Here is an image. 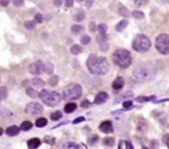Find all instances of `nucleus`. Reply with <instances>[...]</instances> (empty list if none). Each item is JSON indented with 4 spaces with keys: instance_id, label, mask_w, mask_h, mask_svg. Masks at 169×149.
I'll return each mask as SVG.
<instances>
[{
    "instance_id": "obj_1",
    "label": "nucleus",
    "mask_w": 169,
    "mask_h": 149,
    "mask_svg": "<svg viewBox=\"0 0 169 149\" xmlns=\"http://www.w3.org/2000/svg\"><path fill=\"white\" fill-rule=\"evenodd\" d=\"M88 70L95 75H104L109 71L110 64L108 60L104 56H97L92 54L88 57L87 61Z\"/></svg>"
},
{
    "instance_id": "obj_2",
    "label": "nucleus",
    "mask_w": 169,
    "mask_h": 149,
    "mask_svg": "<svg viewBox=\"0 0 169 149\" xmlns=\"http://www.w3.org/2000/svg\"><path fill=\"white\" fill-rule=\"evenodd\" d=\"M133 74L139 82H148L155 78L157 70L152 63H142L135 67Z\"/></svg>"
},
{
    "instance_id": "obj_3",
    "label": "nucleus",
    "mask_w": 169,
    "mask_h": 149,
    "mask_svg": "<svg viewBox=\"0 0 169 149\" xmlns=\"http://www.w3.org/2000/svg\"><path fill=\"white\" fill-rule=\"evenodd\" d=\"M112 60L116 65L119 66L121 68H128L132 63L130 53L125 49H118L115 50L112 54Z\"/></svg>"
},
{
    "instance_id": "obj_4",
    "label": "nucleus",
    "mask_w": 169,
    "mask_h": 149,
    "mask_svg": "<svg viewBox=\"0 0 169 149\" xmlns=\"http://www.w3.org/2000/svg\"><path fill=\"white\" fill-rule=\"evenodd\" d=\"M39 97L41 98L42 102L50 107L58 106L61 102V96L60 93L55 91H50L44 89L39 93Z\"/></svg>"
},
{
    "instance_id": "obj_5",
    "label": "nucleus",
    "mask_w": 169,
    "mask_h": 149,
    "mask_svg": "<svg viewBox=\"0 0 169 149\" xmlns=\"http://www.w3.org/2000/svg\"><path fill=\"white\" fill-rule=\"evenodd\" d=\"M83 88L78 83H70L67 85L62 92L63 98L66 101L78 99L82 96Z\"/></svg>"
},
{
    "instance_id": "obj_6",
    "label": "nucleus",
    "mask_w": 169,
    "mask_h": 149,
    "mask_svg": "<svg viewBox=\"0 0 169 149\" xmlns=\"http://www.w3.org/2000/svg\"><path fill=\"white\" fill-rule=\"evenodd\" d=\"M133 49L139 53H145L151 48V41L145 35L138 34L133 41Z\"/></svg>"
},
{
    "instance_id": "obj_7",
    "label": "nucleus",
    "mask_w": 169,
    "mask_h": 149,
    "mask_svg": "<svg viewBox=\"0 0 169 149\" xmlns=\"http://www.w3.org/2000/svg\"><path fill=\"white\" fill-rule=\"evenodd\" d=\"M169 38L167 34H160L156 38L155 46L158 51L162 54L166 55L169 52Z\"/></svg>"
},
{
    "instance_id": "obj_8",
    "label": "nucleus",
    "mask_w": 169,
    "mask_h": 149,
    "mask_svg": "<svg viewBox=\"0 0 169 149\" xmlns=\"http://www.w3.org/2000/svg\"><path fill=\"white\" fill-rule=\"evenodd\" d=\"M43 111V106L38 102L28 103L25 108L26 114L30 115H41Z\"/></svg>"
},
{
    "instance_id": "obj_9",
    "label": "nucleus",
    "mask_w": 169,
    "mask_h": 149,
    "mask_svg": "<svg viewBox=\"0 0 169 149\" xmlns=\"http://www.w3.org/2000/svg\"><path fill=\"white\" fill-rule=\"evenodd\" d=\"M45 64L41 60L35 61L34 63L29 65V72L33 75H40L42 72H44Z\"/></svg>"
},
{
    "instance_id": "obj_10",
    "label": "nucleus",
    "mask_w": 169,
    "mask_h": 149,
    "mask_svg": "<svg viewBox=\"0 0 169 149\" xmlns=\"http://www.w3.org/2000/svg\"><path fill=\"white\" fill-rule=\"evenodd\" d=\"M99 130L102 131V133L105 134H110L113 132V126L112 123L110 120H106L103 121L99 125Z\"/></svg>"
},
{
    "instance_id": "obj_11",
    "label": "nucleus",
    "mask_w": 169,
    "mask_h": 149,
    "mask_svg": "<svg viewBox=\"0 0 169 149\" xmlns=\"http://www.w3.org/2000/svg\"><path fill=\"white\" fill-rule=\"evenodd\" d=\"M109 99V95L105 92H101L97 94L95 99H94V104L96 105H101L103 104L107 101V100Z\"/></svg>"
},
{
    "instance_id": "obj_12",
    "label": "nucleus",
    "mask_w": 169,
    "mask_h": 149,
    "mask_svg": "<svg viewBox=\"0 0 169 149\" xmlns=\"http://www.w3.org/2000/svg\"><path fill=\"white\" fill-rule=\"evenodd\" d=\"M41 141L38 138H32L27 141V147L28 149H37L41 146Z\"/></svg>"
},
{
    "instance_id": "obj_13",
    "label": "nucleus",
    "mask_w": 169,
    "mask_h": 149,
    "mask_svg": "<svg viewBox=\"0 0 169 149\" xmlns=\"http://www.w3.org/2000/svg\"><path fill=\"white\" fill-rule=\"evenodd\" d=\"M5 133L8 136L14 137L18 135L20 133V128H18L17 125H12L6 129Z\"/></svg>"
},
{
    "instance_id": "obj_14",
    "label": "nucleus",
    "mask_w": 169,
    "mask_h": 149,
    "mask_svg": "<svg viewBox=\"0 0 169 149\" xmlns=\"http://www.w3.org/2000/svg\"><path fill=\"white\" fill-rule=\"evenodd\" d=\"M125 85V81L122 77H117V78L113 81L112 87L115 90H120Z\"/></svg>"
},
{
    "instance_id": "obj_15",
    "label": "nucleus",
    "mask_w": 169,
    "mask_h": 149,
    "mask_svg": "<svg viewBox=\"0 0 169 149\" xmlns=\"http://www.w3.org/2000/svg\"><path fill=\"white\" fill-rule=\"evenodd\" d=\"M77 107H78V106H77L76 103H74V102L68 103V104H66L65 106H64V112L67 113V114L73 113L74 111H75Z\"/></svg>"
},
{
    "instance_id": "obj_16",
    "label": "nucleus",
    "mask_w": 169,
    "mask_h": 149,
    "mask_svg": "<svg viewBox=\"0 0 169 149\" xmlns=\"http://www.w3.org/2000/svg\"><path fill=\"white\" fill-rule=\"evenodd\" d=\"M128 20H125V19L121 20V21L116 26V30L117 31H119V32H121V31H124L125 28H126V26H128Z\"/></svg>"
},
{
    "instance_id": "obj_17",
    "label": "nucleus",
    "mask_w": 169,
    "mask_h": 149,
    "mask_svg": "<svg viewBox=\"0 0 169 149\" xmlns=\"http://www.w3.org/2000/svg\"><path fill=\"white\" fill-rule=\"evenodd\" d=\"M32 83L34 85L35 87H37V88H41V87H43L45 86V82L40 78H37L36 77L32 79Z\"/></svg>"
},
{
    "instance_id": "obj_18",
    "label": "nucleus",
    "mask_w": 169,
    "mask_h": 149,
    "mask_svg": "<svg viewBox=\"0 0 169 149\" xmlns=\"http://www.w3.org/2000/svg\"><path fill=\"white\" fill-rule=\"evenodd\" d=\"M47 124H48V121H47V120L44 117H41V118H39L36 120V126L37 128H43L45 126H46Z\"/></svg>"
},
{
    "instance_id": "obj_19",
    "label": "nucleus",
    "mask_w": 169,
    "mask_h": 149,
    "mask_svg": "<svg viewBox=\"0 0 169 149\" xmlns=\"http://www.w3.org/2000/svg\"><path fill=\"white\" fill-rule=\"evenodd\" d=\"M97 31H99L101 36H107V26L106 24H99L97 26Z\"/></svg>"
},
{
    "instance_id": "obj_20",
    "label": "nucleus",
    "mask_w": 169,
    "mask_h": 149,
    "mask_svg": "<svg viewBox=\"0 0 169 149\" xmlns=\"http://www.w3.org/2000/svg\"><path fill=\"white\" fill-rule=\"evenodd\" d=\"M33 127V124L30 121H24L22 122V124H21V126H20V129L23 131H29L30 129H31Z\"/></svg>"
},
{
    "instance_id": "obj_21",
    "label": "nucleus",
    "mask_w": 169,
    "mask_h": 149,
    "mask_svg": "<svg viewBox=\"0 0 169 149\" xmlns=\"http://www.w3.org/2000/svg\"><path fill=\"white\" fill-rule=\"evenodd\" d=\"M26 93L28 96L31 97V98H36L37 96H39V93H38L36 91L31 88V87H27V90H26Z\"/></svg>"
},
{
    "instance_id": "obj_22",
    "label": "nucleus",
    "mask_w": 169,
    "mask_h": 149,
    "mask_svg": "<svg viewBox=\"0 0 169 149\" xmlns=\"http://www.w3.org/2000/svg\"><path fill=\"white\" fill-rule=\"evenodd\" d=\"M44 72H45L47 74H52L54 72V64L52 63L48 62L45 64L44 65Z\"/></svg>"
},
{
    "instance_id": "obj_23",
    "label": "nucleus",
    "mask_w": 169,
    "mask_h": 149,
    "mask_svg": "<svg viewBox=\"0 0 169 149\" xmlns=\"http://www.w3.org/2000/svg\"><path fill=\"white\" fill-rule=\"evenodd\" d=\"M85 17H86V14H85L84 11H83V10H79L78 13H76L75 15H74V19L75 20L76 22H82V21L85 18Z\"/></svg>"
},
{
    "instance_id": "obj_24",
    "label": "nucleus",
    "mask_w": 169,
    "mask_h": 149,
    "mask_svg": "<svg viewBox=\"0 0 169 149\" xmlns=\"http://www.w3.org/2000/svg\"><path fill=\"white\" fill-rule=\"evenodd\" d=\"M83 51V49L80 45H73L71 48H70V53L72 54H74V55H77V54H79Z\"/></svg>"
},
{
    "instance_id": "obj_25",
    "label": "nucleus",
    "mask_w": 169,
    "mask_h": 149,
    "mask_svg": "<svg viewBox=\"0 0 169 149\" xmlns=\"http://www.w3.org/2000/svg\"><path fill=\"white\" fill-rule=\"evenodd\" d=\"M62 112L60 111V110H57V111L53 112V113L50 115V119H51V120H53V121H57V120H60V119L62 118Z\"/></svg>"
},
{
    "instance_id": "obj_26",
    "label": "nucleus",
    "mask_w": 169,
    "mask_h": 149,
    "mask_svg": "<svg viewBox=\"0 0 169 149\" xmlns=\"http://www.w3.org/2000/svg\"><path fill=\"white\" fill-rule=\"evenodd\" d=\"M103 144L107 147H113L115 145V139L113 138L107 137L103 139Z\"/></svg>"
},
{
    "instance_id": "obj_27",
    "label": "nucleus",
    "mask_w": 169,
    "mask_h": 149,
    "mask_svg": "<svg viewBox=\"0 0 169 149\" xmlns=\"http://www.w3.org/2000/svg\"><path fill=\"white\" fill-rule=\"evenodd\" d=\"M155 98V96H152L150 97H147V96H138L136 97L135 101L137 102H147V101H149L151 100H153Z\"/></svg>"
},
{
    "instance_id": "obj_28",
    "label": "nucleus",
    "mask_w": 169,
    "mask_h": 149,
    "mask_svg": "<svg viewBox=\"0 0 169 149\" xmlns=\"http://www.w3.org/2000/svg\"><path fill=\"white\" fill-rule=\"evenodd\" d=\"M58 82H59V77L56 76V75L52 76V77L50 78H49V80H48V83L50 84V86H52V87L56 86Z\"/></svg>"
},
{
    "instance_id": "obj_29",
    "label": "nucleus",
    "mask_w": 169,
    "mask_h": 149,
    "mask_svg": "<svg viewBox=\"0 0 169 149\" xmlns=\"http://www.w3.org/2000/svg\"><path fill=\"white\" fill-rule=\"evenodd\" d=\"M8 95V90L5 87H0V100L6 99Z\"/></svg>"
},
{
    "instance_id": "obj_30",
    "label": "nucleus",
    "mask_w": 169,
    "mask_h": 149,
    "mask_svg": "<svg viewBox=\"0 0 169 149\" xmlns=\"http://www.w3.org/2000/svg\"><path fill=\"white\" fill-rule=\"evenodd\" d=\"M71 31L74 33L78 34V33H80L83 31V26L80 25H73L72 27H71Z\"/></svg>"
},
{
    "instance_id": "obj_31",
    "label": "nucleus",
    "mask_w": 169,
    "mask_h": 149,
    "mask_svg": "<svg viewBox=\"0 0 169 149\" xmlns=\"http://www.w3.org/2000/svg\"><path fill=\"white\" fill-rule=\"evenodd\" d=\"M25 25V27L27 29V30H30V31H32L34 30L35 27H36V23L33 21H27L24 23Z\"/></svg>"
},
{
    "instance_id": "obj_32",
    "label": "nucleus",
    "mask_w": 169,
    "mask_h": 149,
    "mask_svg": "<svg viewBox=\"0 0 169 149\" xmlns=\"http://www.w3.org/2000/svg\"><path fill=\"white\" fill-rule=\"evenodd\" d=\"M118 13L120 16H123V17H129L130 16V13H129L128 9L125 8V7H121L120 8L119 10H118Z\"/></svg>"
},
{
    "instance_id": "obj_33",
    "label": "nucleus",
    "mask_w": 169,
    "mask_h": 149,
    "mask_svg": "<svg viewBox=\"0 0 169 149\" xmlns=\"http://www.w3.org/2000/svg\"><path fill=\"white\" fill-rule=\"evenodd\" d=\"M132 15H133V17L136 19H142L144 17V13H142V12H140V11H136V10L132 13Z\"/></svg>"
},
{
    "instance_id": "obj_34",
    "label": "nucleus",
    "mask_w": 169,
    "mask_h": 149,
    "mask_svg": "<svg viewBox=\"0 0 169 149\" xmlns=\"http://www.w3.org/2000/svg\"><path fill=\"white\" fill-rule=\"evenodd\" d=\"M90 42H91V37H90L89 36L85 35V36H83L81 38V43L83 44V45H88Z\"/></svg>"
},
{
    "instance_id": "obj_35",
    "label": "nucleus",
    "mask_w": 169,
    "mask_h": 149,
    "mask_svg": "<svg viewBox=\"0 0 169 149\" xmlns=\"http://www.w3.org/2000/svg\"><path fill=\"white\" fill-rule=\"evenodd\" d=\"M34 21L36 23H41L43 22V16L41 15L40 13H37L34 17Z\"/></svg>"
},
{
    "instance_id": "obj_36",
    "label": "nucleus",
    "mask_w": 169,
    "mask_h": 149,
    "mask_svg": "<svg viewBox=\"0 0 169 149\" xmlns=\"http://www.w3.org/2000/svg\"><path fill=\"white\" fill-rule=\"evenodd\" d=\"M135 4L137 7H142L149 2V0H134Z\"/></svg>"
},
{
    "instance_id": "obj_37",
    "label": "nucleus",
    "mask_w": 169,
    "mask_h": 149,
    "mask_svg": "<svg viewBox=\"0 0 169 149\" xmlns=\"http://www.w3.org/2000/svg\"><path fill=\"white\" fill-rule=\"evenodd\" d=\"M44 141L48 144H50V145H53L55 143V138H52L50 136H45Z\"/></svg>"
},
{
    "instance_id": "obj_38",
    "label": "nucleus",
    "mask_w": 169,
    "mask_h": 149,
    "mask_svg": "<svg viewBox=\"0 0 169 149\" xmlns=\"http://www.w3.org/2000/svg\"><path fill=\"white\" fill-rule=\"evenodd\" d=\"M133 106V102H132V101H125L123 102V107L125 109V110H130V107H132Z\"/></svg>"
},
{
    "instance_id": "obj_39",
    "label": "nucleus",
    "mask_w": 169,
    "mask_h": 149,
    "mask_svg": "<svg viewBox=\"0 0 169 149\" xmlns=\"http://www.w3.org/2000/svg\"><path fill=\"white\" fill-rule=\"evenodd\" d=\"M90 105H91V103L89 102V101L87 99L81 102V104H80V106H81V107H83V108H88V107H89Z\"/></svg>"
},
{
    "instance_id": "obj_40",
    "label": "nucleus",
    "mask_w": 169,
    "mask_h": 149,
    "mask_svg": "<svg viewBox=\"0 0 169 149\" xmlns=\"http://www.w3.org/2000/svg\"><path fill=\"white\" fill-rule=\"evenodd\" d=\"M13 3L16 7H22L24 4V0H13Z\"/></svg>"
},
{
    "instance_id": "obj_41",
    "label": "nucleus",
    "mask_w": 169,
    "mask_h": 149,
    "mask_svg": "<svg viewBox=\"0 0 169 149\" xmlns=\"http://www.w3.org/2000/svg\"><path fill=\"white\" fill-rule=\"evenodd\" d=\"M85 121V118L83 116H80V117H78V118H76L74 121H73V124H79V123H81V122H83Z\"/></svg>"
},
{
    "instance_id": "obj_42",
    "label": "nucleus",
    "mask_w": 169,
    "mask_h": 149,
    "mask_svg": "<svg viewBox=\"0 0 169 149\" xmlns=\"http://www.w3.org/2000/svg\"><path fill=\"white\" fill-rule=\"evenodd\" d=\"M97 141H98V137L96 136V135H94L93 137H92V138H90L89 139H88V143H89V144H94L95 143H97Z\"/></svg>"
},
{
    "instance_id": "obj_43",
    "label": "nucleus",
    "mask_w": 169,
    "mask_h": 149,
    "mask_svg": "<svg viewBox=\"0 0 169 149\" xmlns=\"http://www.w3.org/2000/svg\"><path fill=\"white\" fill-rule=\"evenodd\" d=\"M144 127L147 128V124H145V123H143V122H140V123H139L138 124V129L141 132H144Z\"/></svg>"
},
{
    "instance_id": "obj_44",
    "label": "nucleus",
    "mask_w": 169,
    "mask_h": 149,
    "mask_svg": "<svg viewBox=\"0 0 169 149\" xmlns=\"http://www.w3.org/2000/svg\"><path fill=\"white\" fill-rule=\"evenodd\" d=\"M89 30H90L92 32H94V31L97 30V26L95 24V22H92L89 23Z\"/></svg>"
},
{
    "instance_id": "obj_45",
    "label": "nucleus",
    "mask_w": 169,
    "mask_h": 149,
    "mask_svg": "<svg viewBox=\"0 0 169 149\" xmlns=\"http://www.w3.org/2000/svg\"><path fill=\"white\" fill-rule=\"evenodd\" d=\"M10 3V0H0V5L3 7H7Z\"/></svg>"
},
{
    "instance_id": "obj_46",
    "label": "nucleus",
    "mask_w": 169,
    "mask_h": 149,
    "mask_svg": "<svg viewBox=\"0 0 169 149\" xmlns=\"http://www.w3.org/2000/svg\"><path fill=\"white\" fill-rule=\"evenodd\" d=\"M150 144L151 147L154 149H157L158 147V141H156V140H153V141L151 142Z\"/></svg>"
},
{
    "instance_id": "obj_47",
    "label": "nucleus",
    "mask_w": 169,
    "mask_h": 149,
    "mask_svg": "<svg viewBox=\"0 0 169 149\" xmlns=\"http://www.w3.org/2000/svg\"><path fill=\"white\" fill-rule=\"evenodd\" d=\"M53 3L55 7H60L62 5L63 0H53Z\"/></svg>"
},
{
    "instance_id": "obj_48",
    "label": "nucleus",
    "mask_w": 169,
    "mask_h": 149,
    "mask_svg": "<svg viewBox=\"0 0 169 149\" xmlns=\"http://www.w3.org/2000/svg\"><path fill=\"white\" fill-rule=\"evenodd\" d=\"M74 5V0H66L65 6L67 8H71Z\"/></svg>"
},
{
    "instance_id": "obj_49",
    "label": "nucleus",
    "mask_w": 169,
    "mask_h": 149,
    "mask_svg": "<svg viewBox=\"0 0 169 149\" xmlns=\"http://www.w3.org/2000/svg\"><path fill=\"white\" fill-rule=\"evenodd\" d=\"M163 140L164 143L166 144L167 146H168V134H165L164 137L163 138Z\"/></svg>"
},
{
    "instance_id": "obj_50",
    "label": "nucleus",
    "mask_w": 169,
    "mask_h": 149,
    "mask_svg": "<svg viewBox=\"0 0 169 149\" xmlns=\"http://www.w3.org/2000/svg\"><path fill=\"white\" fill-rule=\"evenodd\" d=\"M92 3H93V0H87L86 1V6L88 8H90L92 5Z\"/></svg>"
},
{
    "instance_id": "obj_51",
    "label": "nucleus",
    "mask_w": 169,
    "mask_h": 149,
    "mask_svg": "<svg viewBox=\"0 0 169 149\" xmlns=\"http://www.w3.org/2000/svg\"><path fill=\"white\" fill-rule=\"evenodd\" d=\"M126 143V147H127V148L128 149H134V147L132 145V143L130 142H125Z\"/></svg>"
},
{
    "instance_id": "obj_52",
    "label": "nucleus",
    "mask_w": 169,
    "mask_h": 149,
    "mask_svg": "<svg viewBox=\"0 0 169 149\" xmlns=\"http://www.w3.org/2000/svg\"><path fill=\"white\" fill-rule=\"evenodd\" d=\"M3 129H2V128L0 127V136H1V135H3Z\"/></svg>"
},
{
    "instance_id": "obj_53",
    "label": "nucleus",
    "mask_w": 169,
    "mask_h": 149,
    "mask_svg": "<svg viewBox=\"0 0 169 149\" xmlns=\"http://www.w3.org/2000/svg\"><path fill=\"white\" fill-rule=\"evenodd\" d=\"M142 149H149V148H148L147 147H145V146H143V147H142Z\"/></svg>"
},
{
    "instance_id": "obj_54",
    "label": "nucleus",
    "mask_w": 169,
    "mask_h": 149,
    "mask_svg": "<svg viewBox=\"0 0 169 149\" xmlns=\"http://www.w3.org/2000/svg\"><path fill=\"white\" fill-rule=\"evenodd\" d=\"M77 2H78V3H81V2H83V0H76Z\"/></svg>"
},
{
    "instance_id": "obj_55",
    "label": "nucleus",
    "mask_w": 169,
    "mask_h": 149,
    "mask_svg": "<svg viewBox=\"0 0 169 149\" xmlns=\"http://www.w3.org/2000/svg\"><path fill=\"white\" fill-rule=\"evenodd\" d=\"M163 2H164V3H168V0H163Z\"/></svg>"
},
{
    "instance_id": "obj_56",
    "label": "nucleus",
    "mask_w": 169,
    "mask_h": 149,
    "mask_svg": "<svg viewBox=\"0 0 169 149\" xmlns=\"http://www.w3.org/2000/svg\"><path fill=\"white\" fill-rule=\"evenodd\" d=\"M0 80H1V79H0Z\"/></svg>"
}]
</instances>
